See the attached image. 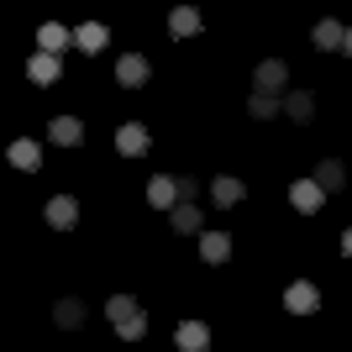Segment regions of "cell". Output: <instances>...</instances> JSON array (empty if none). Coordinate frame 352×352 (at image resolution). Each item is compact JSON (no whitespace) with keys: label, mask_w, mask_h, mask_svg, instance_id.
Segmentation results:
<instances>
[{"label":"cell","mask_w":352,"mask_h":352,"mask_svg":"<svg viewBox=\"0 0 352 352\" xmlns=\"http://www.w3.org/2000/svg\"><path fill=\"white\" fill-rule=\"evenodd\" d=\"M252 95H268V100L289 95V63L284 58H263L258 74H252Z\"/></svg>","instance_id":"6da1fadb"},{"label":"cell","mask_w":352,"mask_h":352,"mask_svg":"<svg viewBox=\"0 0 352 352\" xmlns=\"http://www.w3.org/2000/svg\"><path fill=\"white\" fill-rule=\"evenodd\" d=\"M289 206L310 216V210H321V206H326V190L316 184V179H294V184H289Z\"/></svg>","instance_id":"7a4b0ae2"},{"label":"cell","mask_w":352,"mask_h":352,"mask_svg":"<svg viewBox=\"0 0 352 352\" xmlns=\"http://www.w3.org/2000/svg\"><path fill=\"white\" fill-rule=\"evenodd\" d=\"M174 342H179V352H206L210 347V326L206 321H179Z\"/></svg>","instance_id":"3957f363"},{"label":"cell","mask_w":352,"mask_h":352,"mask_svg":"<svg viewBox=\"0 0 352 352\" xmlns=\"http://www.w3.org/2000/svg\"><path fill=\"white\" fill-rule=\"evenodd\" d=\"M6 158H11V168L32 174V168H43V147H37V142H27V137H16V142L6 147Z\"/></svg>","instance_id":"277c9868"},{"label":"cell","mask_w":352,"mask_h":352,"mask_svg":"<svg viewBox=\"0 0 352 352\" xmlns=\"http://www.w3.org/2000/svg\"><path fill=\"white\" fill-rule=\"evenodd\" d=\"M147 206L174 210V206H179V179H168V174H153V179H147Z\"/></svg>","instance_id":"5b68a950"},{"label":"cell","mask_w":352,"mask_h":352,"mask_svg":"<svg viewBox=\"0 0 352 352\" xmlns=\"http://www.w3.org/2000/svg\"><path fill=\"white\" fill-rule=\"evenodd\" d=\"M74 221H79V200H74V195H53V200H47V226L69 232Z\"/></svg>","instance_id":"8992f818"},{"label":"cell","mask_w":352,"mask_h":352,"mask_svg":"<svg viewBox=\"0 0 352 352\" xmlns=\"http://www.w3.org/2000/svg\"><path fill=\"white\" fill-rule=\"evenodd\" d=\"M47 137H53L58 147H79V142H85V121H79V116H53Z\"/></svg>","instance_id":"52a82bcc"},{"label":"cell","mask_w":352,"mask_h":352,"mask_svg":"<svg viewBox=\"0 0 352 352\" xmlns=\"http://www.w3.org/2000/svg\"><path fill=\"white\" fill-rule=\"evenodd\" d=\"M116 153H126V158H142L147 153V126L142 121H126V126L116 132Z\"/></svg>","instance_id":"ba28073f"},{"label":"cell","mask_w":352,"mask_h":352,"mask_svg":"<svg viewBox=\"0 0 352 352\" xmlns=\"http://www.w3.org/2000/svg\"><path fill=\"white\" fill-rule=\"evenodd\" d=\"M284 305H289L294 316H310V310L321 305V294H316V284L300 279V284H289V289H284Z\"/></svg>","instance_id":"9c48e42d"},{"label":"cell","mask_w":352,"mask_h":352,"mask_svg":"<svg viewBox=\"0 0 352 352\" xmlns=\"http://www.w3.org/2000/svg\"><path fill=\"white\" fill-rule=\"evenodd\" d=\"M242 195H248V184H242V179H232V174H221L216 184H210V200H216L221 210H232L236 200H242Z\"/></svg>","instance_id":"30bf717a"},{"label":"cell","mask_w":352,"mask_h":352,"mask_svg":"<svg viewBox=\"0 0 352 352\" xmlns=\"http://www.w3.org/2000/svg\"><path fill=\"white\" fill-rule=\"evenodd\" d=\"M74 43V32H63L58 21H47V27H37V53H53V58H58L63 47Z\"/></svg>","instance_id":"8fae6325"},{"label":"cell","mask_w":352,"mask_h":352,"mask_svg":"<svg viewBox=\"0 0 352 352\" xmlns=\"http://www.w3.org/2000/svg\"><path fill=\"white\" fill-rule=\"evenodd\" d=\"M116 79H121L126 89H137V85L147 79V58H142V53H126V58H116Z\"/></svg>","instance_id":"7c38bea8"},{"label":"cell","mask_w":352,"mask_h":352,"mask_svg":"<svg viewBox=\"0 0 352 352\" xmlns=\"http://www.w3.org/2000/svg\"><path fill=\"white\" fill-rule=\"evenodd\" d=\"M58 63H63V58H53V53H32L27 79H32V85H53V79H58Z\"/></svg>","instance_id":"4fadbf2b"},{"label":"cell","mask_w":352,"mask_h":352,"mask_svg":"<svg viewBox=\"0 0 352 352\" xmlns=\"http://www.w3.org/2000/svg\"><path fill=\"white\" fill-rule=\"evenodd\" d=\"M284 116L289 121H310L316 116V95H310V89H289V95H284Z\"/></svg>","instance_id":"5bb4252c"},{"label":"cell","mask_w":352,"mask_h":352,"mask_svg":"<svg viewBox=\"0 0 352 352\" xmlns=\"http://www.w3.org/2000/svg\"><path fill=\"white\" fill-rule=\"evenodd\" d=\"M200 258H206V263H226V258H232V236L226 232H206L200 236Z\"/></svg>","instance_id":"9a60e30c"},{"label":"cell","mask_w":352,"mask_h":352,"mask_svg":"<svg viewBox=\"0 0 352 352\" xmlns=\"http://www.w3.org/2000/svg\"><path fill=\"white\" fill-rule=\"evenodd\" d=\"M200 27H206V21H200L195 6H174V16H168V32H174V37H195Z\"/></svg>","instance_id":"2e32d148"},{"label":"cell","mask_w":352,"mask_h":352,"mask_svg":"<svg viewBox=\"0 0 352 352\" xmlns=\"http://www.w3.org/2000/svg\"><path fill=\"white\" fill-rule=\"evenodd\" d=\"M105 37H111V32H105L100 21H85V27H74V47H85V53H100Z\"/></svg>","instance_id":"e0dca14e"},{"label":"cell","mask_w":352,"mask_h":352,"mask_svg":"<svg viewBox=\"0 0 352 352\" xmlns=\"http://www.w3.org/2000/svg\"><path fill=\"white\" fill-rule=\"evenodd\" d=\"M53 321H58L63 331H79V326H85V300H58V305H53Z\"/></svg>","instance_id":"ac0fdd59"},{"label":"cell","mask_w":352,"mask_h":352,"mask_svg":"<svg viewBox=\"0 0 352 352\" xmlns=\"http://www.w3.org/2000/svg\"><path fill=\"white\" fill-rule=\"evenodd\" d=\"M342 43H347V27H342V21H316V47L337 53Z\"/></svg>","instance_id":"d6986e66"},{"label":"cell","mask_w":352,"mask_h":352,"mask_svg":"<svg viewBox=\"0 0 352 352\" xmlns=\"http://www.w3.org/2000/svg\"><path fill=\"white\" fill-rule=\"evenodd\" d=\"M316 184H321L326 195H331V190H342V184H347V168H342L337 158H326L321 168H316Z\"/></svg>","instance_id":"ffe728a7"},{"label":"cell","mask_w":352,"mask_h":352,"mask_svg":"<svg viewBox=\"0 0 352 352\" xmlns=\"http://www.w3.org/2000/svg\"><path fill=\"white\" fill-rule=\"evenodd\" d=\"M168 221H174V232H200V206H184V200H179V206L168 210Z\"/></svg>","instance_id":"44dd1931"},{"label":"cell","mask_w":352,"mask_h":352,"mask_svg":"<svg viewBox=\"0 0 352 352\" xmlns=\"http://www.w3.org/2000/svg\"><path fill=\"white\" fill-rule=\"evenodd\" d=\"M105 316H111V321H132V316H142V310H137V300L132 294H111V305H105Z\"/></svg>","instance_id":"7402d4cb"},{"label":"cell","mask_w":352,"mask_h":352,"mask_svg":"<svg viewBox=\"0 0 352 352\" xmlns=\"http://www.w3.org/2000/svg\"><path fill=\"white\" fill-rule=\"evenodd\" d=\"M274 111H284V100H268V95H252V100H248V116L252 121H268Z\"/></svg>","instance_id":"603a6c76"},{"label":"cell","mask_w":352,"mask_h":352,"mask_svg":"<svg viewBox=\"0 0 352 352\" xmlns=\"http://www.w3.org/2000/svg\"><path fill=\"white\" fill-rule=\"evenodd\" d=\"M116 331H121V342H137V337L147 331V316H132V321H121Z\"/></svg>","instance_id":"cb8c5ba5"},{"label":"cell","mask_w":352,"mask_h":352,"mask_svg":"<svg viewBox=\"0 0 352 352\" xmlns=\"http://www.w3.org/2000/svg\"><path fill=\"white\" fill-rule=\"evenodd\" d=\"M195 195H200V184H195V179H179V200H184V206H195Z\"/></svg>","instance_id":"d4e9b609"},{"label":"cell","mask_w":352,"mask_h":352,"mask_svg":"<svg viewBox=\"0 0 352 352\" xmlns=\"http://www.w3.org/2000/svg\"><path fill=\"white\" fill-rule=\"evenodd\" d=\"M342 252H347V258H352V226H347V232H342Z\"/></svg>","instance_id":"484cf974"},{"label":"cell","mask_w":352,"mask_h":352,"mask_svg":"<svg viewBox=\"0 0 352 352\" xmlns=\"http://www.w3.org/2000/svg\"><path fill=\"white\" fill-rule=\"evenodd\" d=\"M342 53H352V27H347V43H342Z\"/></svg>","instance_id":"4316f807"}]
</instances>
